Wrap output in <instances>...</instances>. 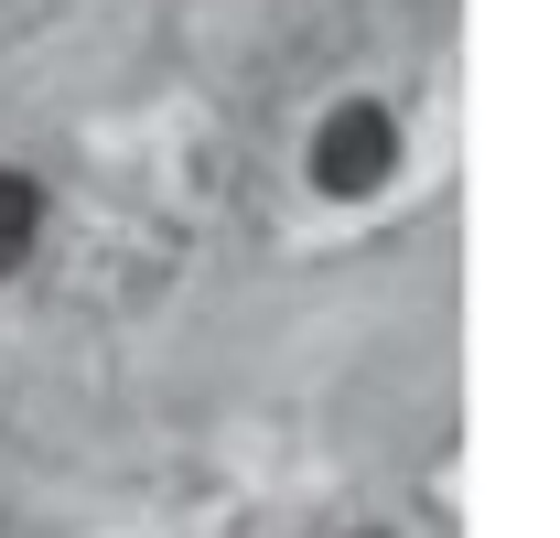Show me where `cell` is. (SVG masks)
Returning <instances> with one entry per match:
<instances>
[{
  "instance_id": "1",
  "label": "cell",
  "mask_w": 560,
  "mask_h": 538,
  "mask_svg": "<svg viewBox=\"0 0 560 538\" xmlns=\"http://www.w3.org/2000/svg\"><path fill=\"white\" fill-rule=\"evenodd\" d=\"M399 173V119L377 108V97H346V108H324V130H313V184L346 204V195H377Z\"/></svg>"
},
{
  "instance_id": "2",
  "label": "cell",
  "mask_w": 560,
  "mask_h": 538,
  "mask_svg": "<svg viewBox=\"0 0 560 538\" xmlns=\"http://www.w3.org/2000/svg\"><path fill=\"white\" fill-rule=\"evenodd\" d=\"M33 237H44V184L33 173H0V280L33 259Z\"/></svg>"
}]
</instances>
